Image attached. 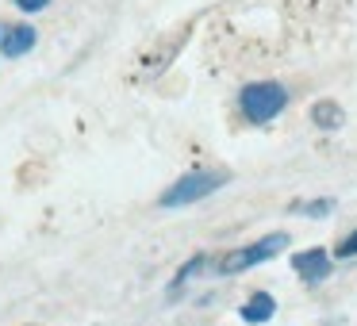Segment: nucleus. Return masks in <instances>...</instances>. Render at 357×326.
Returning a JSON list of instances; mask_svg holds the SVG:
<instances>
[{"label": "nucleus", "instance_id": "nucleus-12", "mask_svg": "<svg viewBox=\"0 0 357 326\" xmlns=\"http://www.w3.org/2000/svg\"><path fill=\"white\" fill-rule=\"evenodd\" d=\"M0 35H4V27H0Z\"/></svg>", "mask_w": 357, "mask_h": 326}, {"label": "nucleus", "instance_id": "nucleus-4", "mask_svg": "<svg viewBox=\"0 0 357 326\" xmlns=\"http://www.w3.org/2000/svg\"><path fill=\"white\" fill-rule=\"evenodd\" d=\"M292 269H296V277H300L307 288H315V284H323V280L334 272V254L323 249V246L300 249V254H292Z\"/></svg>", "mask_w": 357, "mask_h": 326}, {"label": "nucleus", "instance_id": "nucleus-1", "mask_svg": "<svg viewBox=\"0 0 357 326\" xmlns=\"http://www.w3.org/2000/svg\"><path fill=\"white\" fill-rule=\"evenodd\" d=\"M223 185H231V169H188L158 196V208H188V203L208 200Z\"/></svg>", "mask_w": 357, "mask_h": 326}, {"label": "nucleus", "instance_id": "nucleus-8", "mask_svg": "<svg viewBox=\"0 0 357 326\" xmlns=\"http://www.w3.org/2000/svg\"><path fill=\"white\" fill-rule=\"evenodd\" d=\"M204 269H215V261H211V254H192V257H188V261L181 265L177 272H173V280H169V295H177L181 288H185L188 280H196Z\"/></svg>", "mask_w": 357, "mask_h": 326}, {"label": "nucleus", "instance_id": "nucleus-10", "mask_svg": "<svg viewBox=\"0 0 357 326\" xmlns=\"http://www.w3.org/2000/svg\"><path fill=\"white\" fill-rule=\"evenodd\" d=\"M334 257H338V261H349V257H357V226L338 242V246H334Z\"/></svg>", "mask_w": 357, "mask_h": 326}, {"label": "nucleus", "instance_id": "nucleus-7", "mask_svg": "<svg viewBox=\"0 0 357 326\" xmlns=\"http://www.w3.org/2000/svg\"><path fill=\"white\" fill-rule=\"evenodd\" d=\"M307 116H311V123H315V131H326V134L346 127V111H342L338 100H315Z\"/></svg>", "mask_w": 357, "mask_h": 326}, {"label": "nucleus", "instance_id": "nucleus-11", "mask_svg": "<svg viewBox=\"0 0 357 326\" xmlns=\"http://www.w3.org/2000/svg\"><path fill=\"white\" fill-rule=\"evenodd\" d=\"M16 8L24 12V16H35V12L50 8V0H16Z\"/></svg>", "mask_w": 357, "mask_h": 326}, {"label": "nucleus", "instance_id": "nucleus-9", "mask_svg": "<svg viewBox=\"0 0 357 326\" xmlns=\"http://www.w3.org/2000/svg\"><path fill=\"white\" fill-rule=\"evenodd\" d=\"M292 211L296 215H307V219H326L334 211V200L331 196H326V200H296Z\"/></svg>", "mask_w": 357, "mask_h": 326}, {"label": "nucleus", "instance_id": "nucleus-6", "mask_svg": "<svg viewBox=\"0 0 357 326\" xmlns=\"http://www.w3.org/2000/svg\"><path fill=\"white\" fill-rule=\"evenodd\" d=\"M273 315H277V300H273L269 292H254V295H250V300L238 307V318H242L246 326H265Z\"/></svg>", "mask_w": 357, "mask_h": 326}, {"label": "nucleus", "instance_id": "nucleus-2", "mask_svg": "<svg viewBox=\"0 0 357 326\" xmlns=\"http://www.w3.org/2000/svg\"><path fill=\"white\" fill-rule=\"evenodd\" d=\"M288 246H292V234L273 231V234H265V238L250 242V246H238V249H231V254H223L215 261V272L219 277H238V272H250V269H257V265L273 261V257L284 254Z\"/></svg>", "mask_w": 357, "mask_h": 326}, {"label": "nucleus", "instance_id": "nucleus-3", "mask_svg": "<svg viewBox=\"0 0 357 326\" xmlns=\"http://www.w3.org/2000/svg\"><path fill=\"white\" fill-rule=\"evenodd\" d=\"M288 108V88L280 81H250L246 88L238 93V111L246 123L265 127Z\"/></svg>", "mask_w": 357, "mask_h": 326}, {"label": "nucleus", "instance_id": "nucleus-5", "mask_svg": "<svg viewBox=\"0 0 357 326\" xmlns=\"http://www.w3.org/2000/svg\"><path fill=\"white\" fill-rule=\"evenodd\" d=\"M35 42H39V31L31 24H8L0 35V58H24L35 50Z\"/></svg>", "mask_w": 357, "mask_h": 326}]
</instances>
